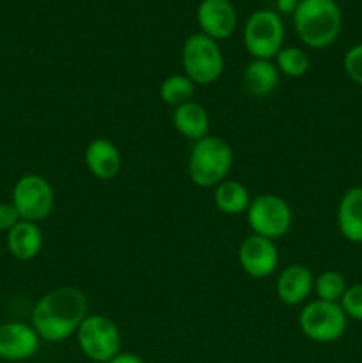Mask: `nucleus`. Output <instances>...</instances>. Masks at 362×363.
I'll return each instance as SVG.
<instances>
[{
	"mask_svg": "<svg viewBox=\"0 0 362 363\" xmlns=\"http://www.w3.org/2000/svg\"><path fill=\"white\" fill-rule=\"evenodd\" d=\"M343 67L346 77L350 78L353 84L362 87V43L353 45L346 53H344Z\"/></svg>",
	"mask_w": 362,
	"mask_h": 363,
	"instance_id": "nucleus-24",
	"label": "nucleus"
},
{
	"mask_svg": "<svg viewBox=\"0 0 362 363\" xmlns=\"http://www.w3.org/2000/svg\"><path fill=\"white\" fill-rule=\"evenodd\" d=\"M247 222L252 234L280 240L293 225V211L286 199L275 194H259L252 197L247 209Z\"/></svg>",
	"mask_w": 362,
	"mask_h": 363,
	"instance_id": "nucleus-7",
	"label": "nucleus"
},
{
	"mask_svg": "<svg viewBox=\"0 0 362 363\" xmlns=\"http://www.w3.org/2000/svg\"><path fill=\"white\" fill-rule=\"evenodd\" d=\"M243 45L252 59H275L284 48V23L272 9H259L243 25Z\"/></svg>",
	"mask_w": 362,
	"mask_h": 363,
	"instance_id": "nucleus-6",
	"label": "nucleus"
},
{
	"mask_svg": "<svg viewBox=\"0 0 362 363\" xmlns=\"http://www.w3.org/2000/svg\"><path fill=\"white\" fill-rule=\"evenodd\" d=\"M280 74L290 78H300L307 74L311 60L309 55L298 46H284L273 59Z\"/></svg>",
	"mask_w": 362,
	"mask_h": 363,
	"instance_id": "nucleus-21",
	"label": "nucleus"
},
{
	"mask_svg": "<svg viewBox=\"0 0 362 363\" xmlns=\"http://www.w3.org/2000/svg\"><path fill=\"white\" fill-rule=\"evenodd\" d=\"M300 0H275L277 13L280 14H293Z\"/></svg>",
	"mask_w": 362,
	"mask_h": 363,
	"instance_id": "nucleus-27",
	"label": "nucleus"
},
{
	"mask_svg": "<svg viewBox=\"0 0 362 363\" xmlns=\"http://www.w3.org/2000/svg\"><path fill=\"white\" fill-rule=\"evenodd\" d=\"M339 305L343 307L348 319L362 321V282L348 286L346 293L341 298Z\"/></svg>",
	"mask_w": 362,
	"mask_h": 363,
	"instance_id": "nucleus-23",
	"label": "nucleus"
},
{
	"mask_svg": "<svg viewBox=\"0 0 362 363\" xmlns=\"http://www.w3.org/2000/svg\"><path fill=\"white\" fill-rule=\"evenodd\" d=\"M197 23L202 34L216 43L224 41L236 30V9L229 0H202L197 7Z\"/></svg>",
	"mask_w": 362,
	"mask_h": 363,
	"instance_id": "nucleus-12",
	"label": "nucleus"
},
{
	"mask_svg": "<svg viewBox=\"0 0 362 363\" xmlns=\"http://www.w3.org/2000/svg\"><path fill=\"white\" fill-rule=\"evenodd\" d=\"M314 291V275L304 264H290L280 269L275 282L277 298L284 305H300L307 301Z\"/></svg>",
	"mask_w": 362,
	"mask_h": 363,
	"instance_id": "nucleus-13",
	"label": "nucleus"
},
{
	"mask_svg": "<svg viewBox=\"0 0 362 363\" xmlns=\"http://www.w3.org/2000/svg\"><path fill=\"white\" fill-rule=\"evenodd\" d=\"M213 201L216 209L224 215L236 216L247 213L252 202V195L248 194L247 186L240 181L226 179L219 186L213 188Z\"/></svg>",
	"mask_w": 362,
	"mask_h": 363,
	"instance_id": "nucleus-19",
	"label": "nucleus"
},
{
	"mask_svg": "<svg viewBox=\"0 0 362 363\" xmlns=\"http://www.w3.org/2000/svg\"><path fill=\"white\" fill-rule=\"evenodd\" d=\"M348 289L346 279L343 273L336 272V269H327V272L319 273L314 279V293L316 300L330 301V303H339L341 298L344 296Z\"/></svg>",
	"mask_w": 362,
	"mask_h": 363,
	"instance_id": "nucleus-22",
	"label": "nucleus"
},
{
	"mask_svg": "<svg viewBox=\"0 0 362 363\" xmlns=\"http://www.w3.org/2000/svg\"><path fill=\"white\" fill-rule=\"evenodd\" d=\"M293 23L305 46L322 50L339 38L343 14L336 0H300L293 13Z\"/></svg>",
	"mask_w": 362,
	"mask_h": 363,
	"instance_id": "nucleus-2",
	"label": "nucleus"
},
{
	"mask_svg": "<svg viewBox=\"0 0 362 363\" xmlns=\"http://www.w3.org/2000/svg\"><path fill=\"white\" fill-rule=\"evenodd\" d=\"M209 113L201 103L188 101L176 106L172 112V124L180 135L188 140H201L209 135Z\"/></svg>",
	"mask_w": 362,
	"mask_h": 363,
	"instance_id": "nucleus-18",
	"label": "nucleus"
},
{
	"mask_svg": "<svg viewBox=\"0 0 362 363\" xmlns=\"http://www.w3.org/2000/svg\"><path fill=\"white\" fill-rule=\"evenodd\" d=\"M280 73L275 62L268 59H252L243 67L241 82L247 94L254 98H266L279 87Z\"/></svg>",
	"mask_w": 362,
	"mask_h": 363,
	"instance_id": "nucleus-16",
	"label": "nucleus"
},
{
	"mask_svg": "<svg viewBox=\"0 0 362 363\" xmlns=\"http://www.w3.org/2000/svg\"><path fill=\"white\" fill-rule=\"evenodd\" d=\"M106 363H146L144 358L138 357V354L131 353V351H119L116 357Z\"/></svg>",
	"mask_w": 362,
	"mask_h": 363,
	"instance_id": "nucleus-26",
	"label": "nucleus"
},
{
	"mask_svg": "<svg viewBox=\"0 0 362 363\" xmlns=\"http://www.w3.org/2000/svg\"><path fill=\"white\" fill-rule=\"evenodd\" d=\"M77 344L91 362L106 363L123 351V337L116 321L103 314H89L77 332Z\"/></svg>",
	"mask_w": 362,
	"mask_h": 363,
	"instance_id": "nucleus-5",
	"label": "nucleus"
},
{
	"mask_svg": "<svg viewBox=\"0 0 362 363\" xmlns=\"http://www.w3.org/2000/svg\"><path fill=\"white\" fill-rule=\"evenodd\" d=\"M302 333L318 344L339 340L348 328V318L339 303L312 300L304 305L298 315Z\"/></svg>",
	"mask_w": 362,
	"mask_h": 363,
	"instance_id": "nucleus-8",
	"label": "nucleus"
},
{
	"mask_svg": "<svg viewBox=\"0 0 362 363\" xmlns=\"http://www.w3.org/2000/svg\"><path fill=\"white\" fill-rule=\"evenodd\" d=\"M234 155L227 140L208 135L194 142L188 156V176L199 188H216L227 179Z\"/></svg>",
	"mask_w": 362,
	"mask_h": 363,
	"instance_id": "nucleus-3",
	"label": "nucleus"
},
{
	"mask_svg": "<svg viewBox=\"0 0 362 363\" xmlns=\"http://www.w3.org/2000/svg\"><path fill=\"white\" fill-rule=\"evenodd\" d=\"M20 222L21 216L20 213H18V209L14 208L13 202H0V230L7 234Z\"/></svg>",
	"mask_w": 362,
	"mask_h": 363,
	"instance_id": "nucleus-25",
	"label": "nucleus"
},
{
	"mask_svg": "<svg viewBox=\"0 0 362 363\" xmlns=\"http://www.w3.org/2000/svg\"><path fill=\"white\" fill-rule=\"evenodd\" d=\"M337 227L344 240L362 243V186L346 190L337 206Z\"/></svg>",
	"mask_w": 362,
	"mask_h": 363,
	"instance_id": "nucleus-17",
	"label": "nucleus"
},
{
	"mask_svg": "<svg viewBox=\"0 0 362 363\" xmlns=\"http://www.w3.org/2000/svg\"><path fill=\"white\" fill-rule=\"evenodd\" d=\"M85 167L89 172L99 181H110L121 172V165H123V158L114 144L109 138H94L85 147Z\"/></svg>",
	"mask_w": 362,
	"mask_h": 363,
	"instance_id": "nucleus-14",
	"label": "nucleus"
},
{
	"mask_svg": "<svg viewBox=\"0 0 362 363\" xmlns=\"http://www.w3.org/2000/svg\"><path fill=\"white\" fill-rule=\"evenodd\" d=\"M181 64H183L185 74L195 85L215 84L222 77L224 67H226L219 43L202 32L188 35L187 41L183 43Z\"/></svg>",
	"mask_w": 362,
	"mask_h": 363,
	"instance_id": "nucleus-4",
	"label": "nucleus"
},
{
	"mask_svg": "<svg viewBox=\"0 0 362 363\" xmlns=\"http://www.w3.org/2000/svg\"><path fill=\"white\" fill-rule=\"evenodd\" d=\"M7 250L18 261H32L38 257L43 250L45 236L39 223L21 220L18 225L7 233Z\"/></svg>",
	"mask_w": 362,
	"mask_h": 363,
	"instance_id": "nucleus-15",
	"label": "nucleus"
},
{
	"mask_svg": "<svg viewBox=\"0 0 362 363\" xmlns=\"http://www.w3.org/2000/svg\"><path fill=\"white\" fill-rule=\"evenodd\" d=\"M87 296L77 287H59L38 300L31 314V325L45 342H64L77 335L89 315Z\"/></svg>",
	"mask_w": 362,
	"mask_h": 363,
	"instance_id": "nucleus-1",
	"label": "nucleus"
},
{
	"mask_svg": "<svg viewBox=\"0 0 362 363\" xmlns=\"http://www.w3.org/2000/svg\"><path fill=\"white\" fill-rule=\"evenodd\" d=\"M11 202L21 220L39 223L48 218L55 206V191L48 179L39 174H25L14 183Z\"/></svg>",
	"mask_w": 362,
	"mask_h": 363,
	"instance_id": "nucleus-9",
	"label": "nucleus"
},
{
	"mask_svg": "<svg viewBox=\"0 0 362 363\" xmlns=\"http://www.w3.org/2000/svg\"><path fill=\"white\" fill-rule=\"evenodd\" d=\"M41 339L32 325L9 321L0 325V360L23 363L39 351Z\"/></svg>",
	"mask_w": 362,
	"mask_h": 363,
	"instance_id": "nucleus-11",
	"label": "nucleus"
},
{
	"mask_svg": "<svg viewBox=\"0 0 362 363\" xmlns=\"http://www.w3.org/2000/svg\"><path fill=\"white\" fill-rule=\"evenodd\" d=\"M158 94L163 103H167V105L176 108V106L194 99L195 84L185 73L170 74V77L163 78L162 80V84H160V89H158Z\"/></svg>",
	"mask_w": 362,
	"mask_h": 363,
	"instance_id": "nucleus-20",
	"label": "nucleus"
},
{
	"mask_svg": "<svg viewBox=\"0 0 362 363\" xmlns=\"http://www.w3.org/2000/svg\"><path fill=\"white\" fill-rule=\"evenodd\" d=\"M279 248L268 238L251 234L245 238L238 250V262L251 279H266L279 268Z\"/></svg>",
	"mask_w": 362,
	"mask_h": 363,
	"instance_id": "nucleus-10",
	"label": "nucleus"
}]
</instances>
